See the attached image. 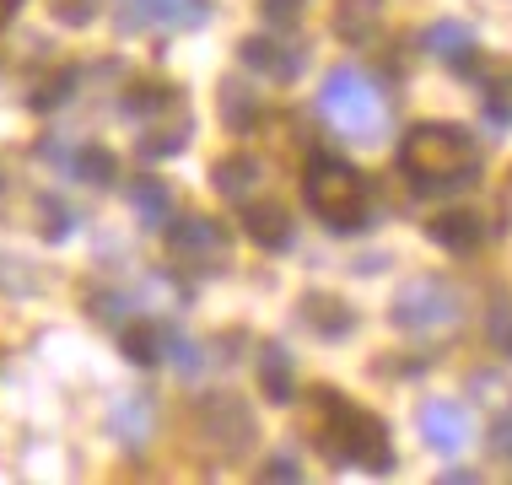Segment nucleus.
Instances as JSON below:
<instances>
[{
	"label": "nucleus",
	"mask_w": 512,
	"mask_h": 485,
	"mask_svg": "<svg viewBox=\"0 0 512 485\" xmlns=\"http://www.w3.org/2000/svg\"><path fill=\"white\" fill-rule=\"evenodd\" d=\"M399 173L415 194H448L480 178V146L464 124H415L399 146Z\"/></svg>",
	"instance_id": "nucleus-1"
},
{
	"label": "nucleus",
	"mask_w": 512,
	"mask_h": 485,
	"mask_svg": "<svg viewBox=\"0 0 512 485\" xmlns=\"http://www.w3.org/2000/svg\"><path fill=\"white\" fill-rule=\"evenodd\" d=\"M318 410H324V426H318V437H324L329 459L335 464H362V469H394V442H389V426L378 421L372 410L351 405L345 394L335 388H318Z\"/></svg>",
	"instance_id": "nucleus-2"
},
{
	"label": "nucleus",
	"mask_w": 512,
	"mask_h": 485,
	"mask_svg": "<svg viewBox=\"0 0 512 485\" xmlns=\"http://www.w3.org/2000/svg\"><path fill=\"white\" fill-rule=\"evenodd\" d=\"M302 194H308V211L335 232H356L372 211V184L345 157H335V151H313L308 157Z\"/></svg>",
	"instance_id": "nucleus-3"
},
{
	"label": "nucleus",
	"mask_w": 512,
	"mask_h": 485,
	"mask_svg": "<svg viewBox=\"0 0 512 485\" xmlns=\"http://www.w3.org/2000/svg\"><path fill=\"white\" fill-rule=\"evenodd\" d=\"M318 114H324L329 130H340L345 141H378L389 130V103H383L378 81H372L362 65H340V71L324 76L318 87Z\"/></svg>",
	"instance_id": "nucleus-4"
},
{
	"label": "nucleus",
	"mask_w": 512,
	"mask_h": 485,
	"mask_svg": "<svg viewBox=\"0 0 512 485\" xmlns=\"http://www.w3.org/2000/svg\"><path fill=\"white\" fill-rule=\"evenodd\" d=\"M459 318H464V297L442 281V275H415V281H405L394 297V324L405 329V335H421V340L453 335Z\"/></svg>",
	"instance_id": "nucleus-5"
},
{
	"label": "nucleus",
	"mask_w": 512,
	"mask_h": 485,
	"mask_svg": "<svg viewBox=\"0 0 512 485\" xmlns=\"http://www.w3.org/2000/svg\"><path fill=\"white\" fill-rule=\"evenodd\" d=\"M211 17V0H114V22L124 33H178Z\"/></svg>",
	"instance_id": "nucleus-6"
},
{
	"label": "nucleus",
	"mask_w": 512,
	"mask_h": 485,
	"mask_svg": "<svg viewBox=\"0 0 512 485\" xmlns=\"http://www.w3.org/2000/svg\"><path fill=\"white\" fill-rule=\"evenodd\" d=\"M421 437L432 453H464L469 437H475V421H469V410L459 399H432V405H421Z\"/></svg>",
	"instance_id": "nucleus-7"
},
{
	"label": "nucleus",
	"mask_w": 512,
	"mask_h": 485,
	"mask_svg": "<svg viewBox=\"0 0 512 485\" xmlns=\"http://www.w3.org/2000/svg\"><path fill=\"white\" fill-rule=\"evenodd\" d=\"M302 60H308V49H302L297 38H275V33L243 38V65H248V71H259V76L297 81L302 76Z\"/></svg>",
	"instance_id": "nucleus-8"
},
{
	"label": "nucleus",
	"mask_w": 512,
	"mask_h": 485,
	"mask_svg": "<svg viewBox=\"0 0 512 485\" xmlns=\"http://www.w3.org/2000/svg\"><path fill=\"white\" fill-rule=\"evenodd\" d=\"M168 248H173V259H184V265H211L216 270L221 259H227V232H221L216 221H205V216H189L168 232Z\"/></svg>",
	"instance_id": "nucleus-9"
},
{
	"label": "nucleus",
	"mask_w": 512,
	"mask_h": 485,
	"mask_svg": "<svg viewBox=\"0 0 512 485\" xmlns=\"http://www.w3.org/2000/svg\"><path fill=\"white\" fill-rule=\"evenodd\" d=\"M189 130H195V119L184 114L178 103H162L157 114H146V130H141V157H173L178 146L189 141Z\"/></svg>",
	"instance_id": "nucleus-10"
},
{
	"label": "nucleus",
	"mask_w": 512,
	"mask_h": 485,
	"mask_svg": "<svg viewBox=\"0 0 512 485\" xmlns=\"http://www.w3.org/2000/svg\"><path fill=\"white\" fill-rule=\"evenodd\" d=\"M243 232L259 248H292V216L275 200H248L243 205Z\"/></svg>",
	"instance_id": "nucleus-11"
},
{
	"label": "nucleus",
	"mask_w": 512,
	"mask_h": 485,
	"mask_svg": "<svg viewBox=\"0 0 512 485\" xmlns=\"http://www.w3.org/2000/svg\"><path fill=\"white\" fill-rule=\"evenodd\" d=\"M426 232H432V243L448 248V254H475V248L486 243V221H480L475 211H448V216H437Z\"/></svg>",
	"instance_id": "nucleus-12"
},
{
	"label": "nucleus",
	"mask_w": 512,
	"mask_h": 485,
	"mask_svg": "<svg viewBox=\"0 0 512 485\" xmlns=\"http://www.w3.org/2000/svg\"><path fill=\"white\" fill-rule=\"evenodd\" d=\"M383 27V0H340L335 6V33L345 44H367Z\"/></svg>",
	"instance_id": "nucleus-13"
},
{
	"label": "nucleus",
	"mask_w": 512,
	"mask_h": 485,
	"mask_svg": "<svg viewBox=\"0 0 512 485\" xmlns=\"http://www.w3.org/2000/svg\"><path fill=\"white\" fill-rule=\"evenodd\" d=\"M426 49H432L437 60H453L459 71H469V60H475V27L437 22V27H426Z\"/></svg>",
	"instance_id": "nucleus-14"
},
{
	"label": "nucleus",
	"mask_w": 512,
	"mask_h": 485,
	"mask_svg": "<svg viewBox=\"0 0 512 485\" xmlns=\"http://www.w3.org/2000/svg\"><path fill=\"white\" fill-rule=\"evenodd\" d=\"M216 189L227 194V200H238V205H248L254 200V189H259V178H265V168H259L254 157H227V162H216Z\"/></svg>",
	"instance_id": "nucleus-15"
},
{
	"label": "nucleus",
	"mask_w": 512,
	"mask_h": 485,
	"mask_svg": "<svg viewBox=\"0 0 512 485\" xmlns=\"http://www.w3.org/2000/svg\"><path fill=\"white\" fill-rule=\"evenodd\" d=\"M302 313H308V324L324 340H345V335H351V308H345L340 297H324V291H318V297L302 302Z\"/></svg>",
	"instance_id": "nucleus-16"
},
{
	"label": "nucleus",
	"mask_w": 512,
	"mask_h": 485,
	"mask_svg": "<svg viewBox=\"0 0 512 485\" xmlns=\"http://www.w3.org/2000/svg\"><path fill=\"white\" fill-rule=\"evenodd\" d=\"M259 383H265V394L275 405H286V399L297 394V378H292V356L281 351V345H265V356H259Z\"/></svg>",
	"instance_id": "nucleus-17"
},
{
	"label": "nucleus",
	"mask_w": 512,
	"mask_h": 485,
	"mask_svg": "<svg viewBox=\"0 0 512 485\" xmlns=\"http://www.w3.org/2000/svg\"><path fill=\"white\" fill-rule=\"evenodd\" d=\"M108 426H114L124 442H146V432H151V405H146V399H119L114 415H108Z\"/></svg>",
	"instance_id": "nucleus-18"
},
{
	"label": "nucleus",
	"mask_w": 512,
	"mask_h": 485,
	"mask_svg": "<svg viewBox=\"0 0 512 485\" xmlns=\"http://www.w3.org/2000/svg\"><path fill=\"white\" fill-rule=\"evenodd\" d=\"M221 119H227L232 130H254V124H259V103L243 87H232V81H227V87H221Z\"/></svg>",
	"instance_id": "nucleus-19"
},
{
	"label": "nucleus",
	"mask_w": 512,
	"mask_h": 485,
	"mask_svg": "<svg viewBox=\"0 0 512 485\" xmlns=\"http://www.w3.org/2000/svg\"><path fill=\"white\" fill-rule=\"evenodd\" d=\"M124 356H130L135 367H157V362H162V340H157V329H146V324L124 329Z\"/></svg>",
	"instance_id": "nucleus-20"
},
{
	"label": "nucleus",
	"mask_w": 512,
	"mask_h": 485,
	"mask_svg": "<svg viewBox=\"0 0 512 485\" xmlns=\"http://www.w3.org/2000/svg\"><path fill=\"white\" fill-rule=\"evenodd\" d=\"M130 205H135V216H146V221H168V189H162L157 178H141V184L130 189Z\"/></svg>",
	"instance_id": "nucleus-21"
},
{
	"label": "nucleus",
	"mask_w": 512,
	"mask_h": 485,
	"mask_svg": "<svg viewBox=\"0 0 512 485\" xmlns=\"http://www.w3.org/2000/svg\"><path fill=\"white\" fill-rule=\"evenodd\" d=\"M76 173L87 178V184H108V178H114V151H103V146H81Z\"/></svg>",
	"instance_id": "nucleus-22"
},
{
	"label": "nucleus",
	"mask_w": 512,
	"mask_h": 485,
	"mask_svg": "<svg viewBox=\"0 0 512 485\" xmlns=\"http://www.w3.org/2000/svg\"><path fill=\"white\" fill-rule=\"evenodd\" d=\"M486 335L502 356H512V302H496L491 318H486Z\"/></svg>",
	"instance_id": "nucleus-23"
},
{
	"label": "nucleus",
	"mask_w": 512,
	"mask_h": 485,
	"mask_svg": "<svg viewBox=\"0 0 512 485\" xmlns=\"http://www.w3.org/2000/svg\"><path fill=\"white\" fill-rule=\"evenodd\" d=\"M49 6H54V17L71 22V27H87L98 17V0H49Z\"/></svg>",
	"instance_id": "nucleus-24"
},
{
	"label": "nucleus",
	"mask_w": 512,
	"mask_h": 485,
	"mask_svg": "<svg viewBox=\"0 0 512 485\" xmlns=\"http://www.w3.org/2000/svg\"><path fill=\"white\" fill-rule=\"evenodd\" d=\"M173 362H178V372H184V378H200V345L195 340H184V335H173Z\"/></svg>",
	"instance_id": "nucleus-25"
},
{
	"label": "nucleus",
	"mask_w": 512,
	"mask_h": 485,
	"mask_svg": "<svg viewBox=\"0 0 512 485\" xmlns=\"http://www.w3.org/2000/svg\"><path fill=\"white\" fill-rule=\"evenodd\" d=\"M44 238H49V243L71 238V211H65V205H60V211H54V200L44 205Z\"/></svg>",
	"instance_id": "nucleus-26"
},
{
	"label": "nucleus",
	"mask_w": 512,
	"mask_h": 485,
	"mask_svg": "<svg viewBox=\"0 0 512 485\" xmlns=\"http://www.w3.org/2000/svg\"><path fill=\"white\" fill-rule=\"evenodd\" d=\"M65 92H71V76H49L44 87L33 92V108H54V103H60Z\"/></svg>",
	"instance_id": "nucleus-27"
},
{
	"label": "nucleus",
	"mask_w": 512,
	"mask_h": 485,
	"mask_svg": "<svg viewBox=\"0 0 512 485\" xmlns=\"http://www.w3.org/2000/svg\"><path fill=\"white\" fill-rule=\"evenodd\" d=\"M491 448H496V453H502V459H512V410H507V415H502V421H496V426H491Z\"/></svg>",
	"instance_id": "nucleus-28"
},
{
	"label": "nucleus",
	"mask_w": 512,
	"mask_h": 485,
	"mask_svg": "<svg viewBox=\"0 0 512 485\" xmlns=\"http://www.w3.org/2000/svg\"><path fill=\"white\" fill-rule=\"evenodd\" d=\"M297 11H302V0H265V17L270 22H292Z\"/></svg>",
	"instance_id": "nucleus-29"
},
{
	"label": "nucleus",
	"mask_w": 512,
	"mask_h": 485,
	"mask_svg": "<svg viewBox=\"0 0 512 485\" xmlns=\"http://www.w3.org/2000/svg\"><path fill=\"white\" fill-rule=\"evenodd\" d=\"M297 475H302L297 459H270L265 464V480H297Z\"/></svg>",
	"instance_id": "nucleus-30"
},
{
	"label": "nucleus",
	"mask_w": 512,
	"mask_h": 485,
	"mask_svg": "<svg viewBox=\"0 0 512 485\" xmlns=\"http://www.w3.org/2000/svg\"><path fill=\"white\" fill-rule=\"evenodd\" d=\"M17 6H22V0H0V27H6V17H11Z\"/></svg>",
	"instance_id": "nucleus-31"
}]
</instances>
